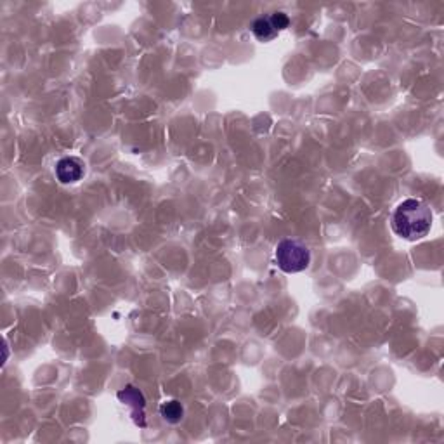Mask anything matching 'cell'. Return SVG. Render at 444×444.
<instances>
[{"instance_id":"6da1fadb","label":"cell","mask_w":444,"mask_h":444,"mask_svg":"<svg viewBox=\"0 0 444 444\" xmlns=\"http://www.w3.org/2000/svg\"><path fill=\"white\" fill-rule=\"evenodd\" d=\"M392 229L408 242H418L431 233L432 210L423 200L408 198L392 212Z\"/></svg>"},{"instance_id":"7a4b0ae2","label":"cell","mask_w":444,"mask_h":444,"mask_svg":"<svg viewBox=\"0 0 444 444\" xmlns=\"http://www.w3.org/2000/svg\"><path fill=\"white\" fill-rule=\"evenodd\" d=\"M274 257L278 267L286 274L302 273L311 264V252L304 243L297 239H283L278 243Z\"/></svg>"},{"instance_id":"3957f363","label":"cell","mask_w":444,"mask_h":444,"mask_svg":"<svg viewBox=\"0 0 444 444\" xmlns=\"http://www.w3.org/2000/svg\"><path fill=\"white\" fill-rule=\"evenodd\" d=\"M85 174V165L77 156H65L56 163V178L61 184L78 183Z\"/></svg>"},{"instance_id":"277c9868","label":"cell","mask_w":444,"mask_h":444,"mask_svg":"<svg viewBox=\"0 0 444 444\" xmlns=\"http://www.w3.org/2000/svg\"><path fill=\"white\" fill-rule=\"evenodd\" d=\"M119 399L124 404L132 408V416L134 420H136L137 426L139 427L146 426V422H144V406H146V401H144V396L141 394V391H137L136 387L129 385V387H125L124 391L119 392Z\"/></svg>"},{"instance_id":"5b68a950","label":"cell","mask_w":444,"mask_h":444,"mask_svg":"<svg viewBox=\"0 0 444 444\" xmlns=\"http://www.w3.org/2000/svg\"><path fill=\"white\" fill-rule=\"evenodd\" d=\"M252 33L261 42H271L280 35V31H278L276 26H274L271 16H262V18H257L252 23Z\"/></svg>"},{"instance_id":"8992f818","label":"cell","mask_w":444,"mask_h":444,"mask_svg":"<svg viewBox=\"0 0 444 444\" xmlns=\"http://www.w3.org/2000/svg\"><path fill=\"white\" fill-rule=\"evenodd\" d=\"M160 415H162L165 422L179 423L184 416V408L178 399L165 401V403L160 404Z\"/></svg>"},{"instance_id":"52a82bcc","label":"cell","mask_w":444,"mask_h":444,"mask_svg":"<svg viewBox=\"0 0 444 444\" xmlns=\"http://www.w3.org/2000/svg\"><path fill=\"white\" fill-rule=\"evenodd\" d=\"M271 19H273L274 26H276V30H278V31H283L285 28H288L290 19H288V16H286L285 13H274V14H271Z\"/></svg>"}]
</instances>
